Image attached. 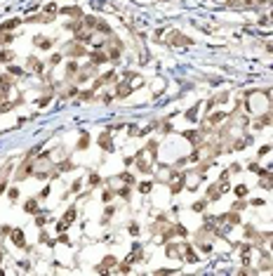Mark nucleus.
<instances>
[{
    "label": "nucleus",
    "mask_w": 273,
    "mask_h": 276,
    "mask_svg": "<svg viewBox=\"0 0 273 276\" xmlns=\"http://www.w3.org/2000/svg\"><path fill=\"white\" fill-rule=\"evenodd\" d=\"M139 191L149 194V191H151V182H141V184H139Z\"/></svg>",
    "instance_id": "nucleus-3"
},
{
    "label": "nucleus",
    "mask_w": 273,
    "mask_h": 276,
    "mask_svg": "<svg viewBox=\"0 0 273 276\" xmlns=\"http://www.w3.org/2000/svg\"><path fill=\"white\" fill-rule=\"evenodd\" d=\"M12 57H14V54H12L10 50H2V52H0V59H2V61H10Z\"/></svg>",
    "instance_id": "nucleus-2"
},
{
    "label": "nucleus",
    "mask_w": 273,
    "mask_h": 276,
    "mask_svg": "<svg viewBox=\"0 0 273 276\" xmlns=\"http://www.w3.org/2000/svg\"><path fill=\"white\" fill-rule=\"evenodd\" d=\"M12 241H14V245H19V248H21L26 238H24V234H21V231H14V234H12Z\"/></svg>",
    "instance_id": "nucleus-1"
},
{
    "label": "nucleus",
    "mask_w": 273,
    "mask_h": 276,
    "mask_svg": "<svg viewBox=\"0 0 273 276\" xmlns=\"http://www.w3.org/2000/svg\"><path fill=\"white\" fill-rule=\"evenodd\" d=\"M10 73H14V76H21V68H17V66H12V68H10Z\"/></svg>",
    "instance_id": "nucleus-6"
},
{
    "label": "nucleus",
    "mask_w": 273,
    "mask_h": 276,
    "mask_svg": "<svg viewBox=\"0 0 273 276\" xmlns=\"http://www.w3.org/2000/svg\"><path fill=\"white\" fill-rule=\"evenodd\" d=\"M26 210H29V213H35V210H38V203H35V201H29V203H26Z\"/></svg>",
    "instance_id": "nucleus-4"
},
{
    "label": "nucleus",
    "mask_w": 273,
    "mask_h": 276,
    "mask_svg": "<svg viewBox=\"0 0 273 276\" xmlns=\"http://www.w3.org/2000/svg\"><path fill=\"white\" fill-rule=\"evenodd\" d=\"M90 184H92V186H97V184H99V177H97V175H92V177H90Z\"/></svg>",
    "instance_id": "nucleus-5"
},
{
    "label": "nucleus",
    "mask_w": 273,
    "mask_h": 276,
    "mask_svg": "<svg viewBox=\"0 0 273 276\" xmlns=\"http://www.w3.org/2000/svg\"><path fill=\"white\" fill-rule=\"evenodd\" d=\"M245 191H247V186H238V189H236V194H238V196H243Z\"/></svg>",
    "instance_id": "nucleus-7"
}]
</instances>
